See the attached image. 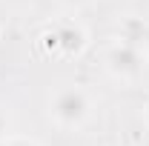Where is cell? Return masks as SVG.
Masks as SVG:
<instances>
[{
    "instance_id": "9",
    "label": "cell",
    "mask_w": 149,
    "mask_h": 146,
    "mask_svg": "<svg viewBox=\"0 0 149 146\" xmlns=\"http://www.w3.org/2000/svg\"><path fill=\"white\" fill-rule=\"evenodd\" d=\"M141 146H149V140H143V143H141Z\"/></svg>"
},
{
    "instance_id": "7",
    "label": "cell",
    "mask_w": 149,
    "mask_h": 146,
    "mask_svg": "<svg viewBox=\"0 0 149 146\" xmlns=\"http://www.w3.org/2000/svg\"><path fill=\"white\" fill-rule=\"evenodd\" d=\"M60 3H63L66 9H83V6H89L92 0H60Z\"/></svg>"
},
{
    "instance_id": "10",
    "label": "cell",
    "mask_w": 149,
    "mask_h": 146,
    "mask_svg": "<svg viewBox=\"0 0 149 146\" xmlns=\"http://www.w3.org/2000/svg\"><path fill=\"white\" fill-rule=\"evenodd\" d=\"M146 57H149V43H146Z\"/></svg>"
},
{
    "instance_id": "5",
    "label": "cell",
    "mask_w": 149,
    "mask_h": 146,
    "mask_svg": "<svg viewBox=\"0 0 149 146\" xmlns=\"http://www.w3.org/2000/svg\"><path fill=\"white\" fill-rule=\"evenodd\" d=\"M9 135H12V115L0 106V143H3Z\"/></svg>"
},
{
    "instance_id": "4",
    "label": "cell",
    "mask_w": 149,
    "mask_h": 146,
    "mask_svg": "<svg viewBox=\"0 0 149 146\" xmlns=\"http://www.w3.org/2000/svg\"><path fill=\"white\" fill-rule=\"evenodd\" d=\"M118 40H126L132 46H141L146 52V43H149V23L138 15H129L118 23Z\"/></svg>"
},
{
    "instance_id": "6",
    "label": "cell",
    "mask_w": 149,
    "mask_h": 146,
    "mask_svg": "<svg viewBox=\"0 0 149 146\" xmlns=\"http://www.w3.org/2000/svg\"><path fill=\"white\" fill-rule=\"evenodd\" d=\"M0 146H40L35 138H23V135H9Z\"/></svg>"
},
{
    "instance_id": "2",
    "label": "cell",
    "mask_w": 149,
    "mask_h": 146,
    "mask_svg": "<svg viewBox=\"0 0 149 146\" xmlns=\"http://www.w3.org/2000/svg\"><path fill=\"white\" fill-rule=\"evenodd\" d=\"M146 52L141 49V46H132L126 40H115L109 43V49H106V55H103V63H106V69H109L112 77H118V80H138L143 69H146Z\"/></svg>"
},
{
    "instance_id": "8",
    "label": "cell",
    "mask_w": 149,
    "mask_h": 146,
    "mask_svg": "<svg viewBox=\"0 0 149 146\" xmlns=\"http://www.w3.org/2000/svg\"><path fill=\"white\" fill-rule=\"evenodd\" d=\"M143 123H146V129H149V106L143 109Z\"/></svg>"
},
{
    "instance_id": "3",
    "label": "cell",
    "mask_w": 149,
    "mask_h": 146,
    "mask_svg": "<svg viewBox=\"0 0 149 146\" xmlns=\"http://www.w3.org/2000/svg\"><path fill=\"white\" fill-rule=\"evenodd\" d=\"M43 40L60 57H80L86 52V46H89V32H86L83 23L66 17V20H60V23H55Z\"/></svg>"
},
{
    "instance_id": "1",
    "label": "cell",
    "mask_w": 149,
    "mask_h": 146,
    "mask_svg": "<svg viewBox=\"0 0 149 146\" xmlns=\"http://www.w3.org/2000/svg\"><path fill=\"white\" fill-rule=\"evenodd\" d=\"M92 109H95L92 95L77 83H63L49 95V120L57 129L74 132V129L86 126V120L92 117Z\"/></svg>"
}]
</instances>
